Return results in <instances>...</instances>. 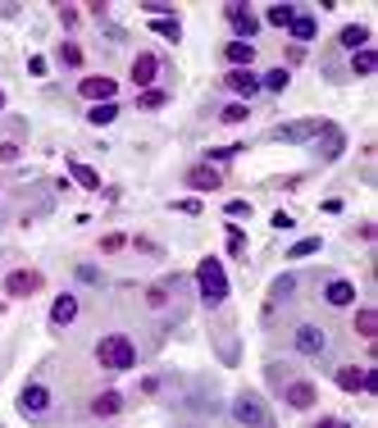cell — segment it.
<instances>
[{"mask_svg":"<svg viewBox=\"0 0 378 428\" xmlns=\"http://www.w3.org/2000/svg\"><path fill=\"white\" fill-rule=\"evenodd\" d=\"M96 360H101V369H132L137 365V346L123 333H110V337L96 342Z\"/></svg>","mask_w":378,"mask_h":428,"instance_id":"6da1fadb","label":"cell"},{"mask_svg":"<svg viewBox=\"0 0 378 428\" xmlns=\"http://www.w3.org/2000/svg\"><path fill=\"white\" fill-rule=\"evenodd\" d=\"M196 283H201V296H206L210 306H219V301L228 296V274H224V265H219L215 256H206L196 265Z\"/></svg>","mask_w":378,"mask_h":428,"instance_id":"7a4b0ae2","label":"cell"},{"mask_svg":"<svg viewBox=\"0 0 378 428\" xmlns=\"http://www.w3.org/2000/svg\"><path fill=\"white\" fill-rule=\"evenodd\" d=\"M232 420L246 424V428H269V405L260 401L256 392H241L237 401H232Z\"/></svg>","mask_w":378,"mask_h":428,"instance_id":"3957f363","label":"cell"},{"mask_svg":"<svg viewBox=\"0 0 378 428\" xmlns=\"http://www.w3.org/2000/svg\"><path fill=\"white\" fill-rule=\"evenodd\" d=\"M324 128H328V119H296V123H278L274 137L278 141H310V137H319Z\"/></svg>","mask_w":378,"mask_h":428,"instance_id":"277c9868","label":"cell"},{"mask_svg":"<svg viewBox=\"0 0 378 428\" xmlns=\"http://www.w3.org/2000/svg\"><path fill=\"white\" fill-rule=\"evenodd\" d=\"M18 410H23V415H46V410H51V387L27 383L23 392H18Z\"/></svg>","mask_w":378,"mask_h":428,"instance_id":"5b68a950","label":"cell"},{"mask_svg":"<svg viewBox=\"0 0 378 428\" xmlns=\"http://www.w3.org/2000/svg\"><path fill=\"white\" fill-rule=\"evenodd\" d=\"M5 291L9 296H37V291H42V274H37V269H14V274L5 278Z\"/></svg>","mask_w":378,"mask_h":428,"instance_id":"8992f818","label":"cell"},{"mask_svg":"<svg viewBox=\"0 0 378 428\" xmlns=\"http://www.w3.org/2000/svg\"><path fill=\"white\" fill-rule=\"evenodd\" d=\"M114 92H119L114 77H82V87H77V96H82V101H96V105L114 101Z\"/></svg>","mask_w":378,"mask_h":428,"instance_id":"52a82bcc","label":"cell"},{"mask_svg":"<svg viewBox=\"0 0 378 428\" xmlns=\"http://www.w3.org/2000/svg\"><path fill=\"white\" fill-rule=\"evenodd\" d=\"M224 18L232 23V32H237L241 42H246V37H256V32H260V18L251 14L246 5H228V9H224Z\"/></svg>","mask_w":378,"mask_h":428,"instance_id":"ba28073f","label":"cell"},{"mask_svg":"<svg viewBox=\"0 0 378 428\" xmlns=\"http://www.w3.org/2000/svg\"><path fill=\"white\" fill-rule=\"evenodd\" d=\"M324 346H328L324 328H315V324H301V328H296V351H301V355H324Z\"/></svg>","mask_w":378,"mask_h":428,"instance_id":"9c48e42d","label":"cell"},{"mask_svg":"<svg viewBox=\"0 0 378 428\" xmlns=\"http://www.w3.org/2000/svg\"><path fill=\"white\" fill-rule=\"evenodd\" d=\"M187 187H196V191H215V187H224V173H219L215 164H196V169H187Z\"/></svg>","mask_w":378,"mask_h":428,"instance_id":"30bf717a","label":"cell"},{"mask_svg":"<svg viewBox=\"0 0 378 428\" xmlns=\"http://www.w3.org/2000/svg\"><path fill=\"white\" fill-rule=\"evenodd\" d=\"M155 73H160V55H137V60H132V82L141 87V92H146V87L155 82Z\"/></svg>","mask_w":378,"mask_h":428,"instance_id":"8fae6325","label":"cell"},{"mask_svg":"<svg viewBox=\"0 0 378 428\" xmlns=\"http://www.w3.org/2000/svg\"><path fill=\"white\" fill-rule=\"evenodd\" d=\"M319 160H337V155H342V146H346V137H342V128H333V123H328L324 132H319Z\"/></svg>","mask_w":378,"mask_h":428,"instance_id":"7c38bea8","label":"cell"},{"mask_svg":"<svg viewBox=\"0 0 378 428\" xmlns=\"http://www.w3.org/2000/svg\"><path fill=\"white\" fill-rule=\"evenodd\" d=\"M77 319V296H69V291H64V296H55V306H51V324H73Z\"/></svg>","mask_w":378,"mask_h":428,"instance_id":"4fadbf2b","label":"cell"},{"mask_svg":"<svg viewBox=\"0 0 378 428\" xmlns=\"http://www.w3.org/2000/svg\"><path fill=\"white\" fill-rule=\"evenodd\" d=\"M224 82H228L237 96H256V92H260V77L251 73V69H232V73L224 77Z\"/></svg>","mask_w":378,"mask_h":428,"instance_id":"5bb4252c","label":"cell"},{"mask_svg":"<svg viewBox=\"0 0 378 428\" xmlns=\"http://www.w3.org/2000/svg\"><path fill=\"white\" fill-rule=\"evenodd\" d=\"M324 301H328V306H351V301H355V287L346 283V278H333V283L324 287Z\"/></svg>","mask_w":378,"mask_h":428,"instance_id":"9a60e30c","label":"cell"},{"mask_svg":"<svg viewBox=\"0 0 378 428\" xmlns=\"http://www.w3.org/2000/svg\"><path fill=\"white\" fill-rule=\"evenodd\" d=\"M337 42H342L346 51H365V46H370V27H365V23H346Z\"/></svg>","mask_w":378,"mask_h":428,"instance_id":"2e32d148","label":"cell"},{"mask_svg":"<svg viewBox=\"0 0 378 428\" xmlns=\"http://www.w3.org/2000/svg\"><path fill=\"white\" fill-rule=\"evenodd\" d=\"M119 410H123V396H119V392H101V396L92 401V415H96V420H110V415H119Z\"/></svg>","mask_w":378,"mask_h":428,"instance_id":"e0dca14e","label":"cell"},{"mask_svg":"<svg viewBox=\"0 0 378 428\" xmlns=\"http://www.w3.org/2000/svg\"><path fill=\"white\" fill-rule=\"evenodd\" d=\"M287 405L310 410V405H315V383H287Z\"/></svg>","mask_w":378,"mask_h":428,"instance_id":"ac0fdd59","label":"cell"},{"mask_svg":"<svg viewBox=\"0 0 378 428\" xmlns=\"http://www.w3.org/2000/svg\"><path fill=\"white\" fill-rule=\"evenodd\" d=\"M224 60H228V64H237V69H246V64H256V51H251L246 42H228Z\"/></svg>","mask_w":378,"mask_h":428,"instance_id":"d6986e66","label":"cell"},{"mask_svg":"<svg viewBox=\"0 0 378 428\" xmlns=\"http://www.w3.org/2000/svg\"><path fill=\"white\" fill-rule=\"evenodd\" d=\"M287 27H292L296 46H301V42H310V37H315V18H310V14H292V23H287Z\"/></svg>","mask_w":378,"mask_h":428,"instance_id":"ffe728a7","label":"cell"},{"mask_svg":"<svg viewBox=\"0 0 378 428\" xmlns=\"http://www.w3.org/2000/svg\"><path fill=\"white\" fill-rule=\"evenodd\" d=\"M337 387H342V392H360V387H365V374H360V369H351V365L337 369Z\"/></svg>","mask_w":378,"mask_h":428,"instance_id":"44dd1931","label":"cell"},{"mask_svg":"<svg viewBox=\"0 0 378 428\" xmlns=\"http://www.w3.org/2000/svg\"><path fill=\"white\" fill-rule=\"evenodd\" d=\"M87 119H92L96 128H105V123H114V119H119V105H114V101H105V105H92V114H87Z\"/></svg>","mask_w":378,"mask_h":428,"instance_id":"7402d4cb","label":"cell"},{"mask_svg":"<svg viewBox=\"0 0 378 428\" xmlns=\"http://www.w3.org/2000/svg\"><path fill=\"white\" fill-rule=\"evenodd\" d=\"M355 333H360V337L378 333V310H355Z\"/></svg>","mask_w":378,"mask_h":428,"instance_id":"603a6c76","label":"cell"},{"mask_svg":"<svg viewBox=\"0 0 378 428\" xmlns=\"http://www.w3.org/2000/svg\"><path fill=\"white\" fill-rule=\"evenodd\" d=\"M351 69L360 73V77H370L374 69H378V55L370 51V46H365V51H355V60H351Z\"/></svg>","mask_w":378,"mask_h":428,"instance_id":"cb8c5ba5","label":"cell"},{"mask_svg":"<svg viewBox=\"0 0 378 428\" xmlns=\"http://www.w3.org/2000/svg\"><path fill=\"white\" fill-rule=\"evenodd\" d=\"M151 27L164 37V42H182V27H178V18H173V14H169V18H155Z\"/></svg>","mask_w":378,"mask_h":428,"instance_id":"d4e9b609","label":"cell"},{"mask_svg":"<svg viewBox=\"0 0 378 428\" xmlns=\"http://www.w3.org/2000/svg\"><path fill=\"white\" fill-rule=\"evenodd\" d=\"M319 246H324V241H319V237H301V241H296V246H287V256H292V260H305V256H315Z\"/></svg>","mask_w":378,"mask_h":428,"instance_id":"484cf974","label":"cell"},{"mask_svg":"<svg viewBox=\"0 0 378 428\" xmlns=\"http://www.w3.org/2000/svg\"><path fill=\"white\" fill-rule=\"evenodd\" d=\"M164 101H169V96H164V92H160V87H146V92H141V96H137V105H141V110H160V105H164Z\"/></svg>","mask_w":378,"mask_h":428,"instance_id":"4316f807","label":"cell"},{"mask_svg":"<svg viewBox=\"0 0 378 428\" xmlns=\"http://www.w3.org/2000/svg\"><path fill=\"white\" fill-rule=\"evenodd\" d=\"M60 60L69 64V69H77V64H82V46H77V42H64V46H60Z\"/></svg>","mask_w":378,"mask_h":428,"instance_id":"83f0119b","label":"cell"},{"mask_svg":"<svg viewBox=\"0 0 378 428\" xmlns=\"http://www.w3.org/2000/svg\"><path fill=\"white\" fill-rule=\"evenodd\" d=\"M260 87H265V92H283V87H287V69H269Z\"/></svg>","mask_w":378,"mask_h":428,"instance_id":"f1b7e54d","label":"cell"},{"mask_svg":"<svg viewBox=\"0 0 378 428\" xmlns=\"http://www.w3.org/2000/svg\"><path fill=\"white\" fill-rule=\"evenodd\" d=\"M123 246H128V237H123V232H105V237H101V251H105V256H114V251H123Z\"/></svg>","mask_w":378,"mask_h":428,"instance_id":"f546056e","label":"cell"},{"mask_svg":"<svg viewBox=\"0 0 378 428\" xmlns=\"http://www.w3.org/2000/svg\"><path fill=\"white\" fill-rule=\"evenodd\" d=\"M73 178L82 182V187H101V178H96V169H87V164H77V160H73Z\"/></svg>","mask_w":378,"mask_h":428,"instance_id":"4dcf8cb0","label":"cell"},{"mask_svg":"<svg viewBox=\"0 0 378 428\" xmlns=\"http://www.w3.org/2000/svg\"><path fill=\"white\" fill-rule=\"evenodd\" d=\"M287 23H292V9H287V5H274V9H269V27H287Z\"/></svg>","mask_w":378,"mask_h":428,"instance_id":"1f68e13d","label":"cell"},{"mask_svg":"<svg viewBox=\"0 0 378 428\" xmlns=\"http://www.w3.org/2000/svg\"><path fill=\"white\" fill-rule=\"evenodd\" d=\"M241 246H246V232L228 223V251H232V256H241Z\"/></svg>","mask_w":378,"mask_h":428,"instance_id":"d6a6232c","label":"cell"},{"mask_svg":"<svg viewBox=\"0 0 378 428\" xmlns=\"http://www.w3.org/2000/svg\"><path fill=\"white\" fill-rule=\"evenodd\" d=\"M246 119V105H224V123H241Z\"/></svg>","mask_w":378,"mask_h":428,"instance_id":"836d02e7","label":"cell"},{"mask_svg":"<svg viewBox=\"0 0 378 428\" xmlns=\"http://www.w3.org/2000/svg\"><path fill=\"white\" fill-rule=\"evenodd\" d=\"M169 210H178V214H201V210H206V206H201V201H173Z\"/></svg>","mask_w":378,"mask_h":428,"instance_id":"e575fe53","label":"cell"},{"mask_svg":"<svg viewBox=\"0 0 378 428\" xmlns=\"http://www.w3.org/2000/svg\"><path fill=\"white\" fill-rule=\"evenodd\" d=\"M246 214H251L246 201H228V219H246Z\"/></svg>","mask_w":378,"mask_h":428,"instance_id":"d590c367","label":"cell"},{"mask_svg":"<svg viewBox=\"0 0 378 428\" xmlns=\"http://www.w3.org/2000/svg\"><path fill=\"white\" fill-rule=\"evenodd\" d=\"M60 23L64 27H77V9L73 5H60Z\"/></svg>","mask_w":378,"mask_h":428,"instance_id":"8d00e7d4","label":"cell"},{"mask_svg":"<svg viewBox=\"0 0 378 428\" xmlns=\"http://www.w3.org/2000/svg\"><path fill=\"white\" fill-rule=\"evenodd\" d=\"M132 246H137V251H141V256H155V251H160V246H155V241H151V237H132Z\"/></svg>","mask_w":378,"mask_h":428,"instance_id":"74e56055","label":"cell"},{"mask_svg":"<svg viewBox=\"0 0 378 428\" xmlns=\"http://www.w3.org/2000/svg\"><path fill=\"white\" fill-rule=\"evenodd\" d=\"M77 278H82V283H101V274H96L92 265H77Z\"/></svg>","mask_w":378,"mask_h":428,"instance_id":"f35d334b","label":"cell"},{"mask_svg":"<svg viewBox=\"0 0 378 428\" xmlns=\"http://www.w3.org/2000/svg\"><path fill=\"white\" fill-rule=\"evenodd\" d=\"M301 60H305V46L292 42V46H287V64H301Z\"/></svg>","mask_w":378,"mask_h":428,"instance_id":"ab89813d","label":"cell"},{"mask_svg":"<svg viewBox=\"0 0 378 428\" xmlns=\"http://www.w3.org/2000/svg\"><path fill=\"white\" fill-rule=\"evenodd\" d=\"M292 287H296V278H278V287H274V296H292Z\"/></svg>","mask_w":378,"mask_h":428,"instance_id":"60d3db41","label":"cell"},{"mask_svg":"<svg viewBox=\"0 0 378 428\" xmlns=\"http://www.w3.org/2000/svg\"><path fill=\"white\" fill-rule=\"evenodd\" d=\"M146 301H151V306H164V301H169V291H164V287H151Z\"/></svg>","mask_w":378,"mask_h":428,"instance_id":"b9f144b4","label":"cell"},{"mask_svg":"<svg viewBox=\"0 0 378 428\" xmlns=\"http://www.w3.org/2000/svg\"><path fill=\"white\" fill-rule=\"evenodd\" d=\"M315 428H342V424H337V420H319Z\"/></svg>","mask_w":378,"mask_h":428,"instance_id":"7bdbcfd3","label":"cell"},{"mask_svg":"<svg viewBox=\"0 0 378 428\" xmlns=\"http://www.w3.org/2000/svg\"><path fill=\"white\" fill-rule=\"evenodd\" d=\"M0 110H5V96H0Z\"/></svg>","mask_w":378,"mask_h":428,"instance_id":"ee69618b","label":"cell"},{"mask_svg":"<svg viewBox=\"0 0 378 428\" xmlns=\"http://www.w3.org/2000/svg\"><path fill=\"white\" fill-rule=\"evenodd\" d=\"M342 428H346V424H342Z\"/></svg>","mask_w":378,"mask_h":428,"instance_id":"f6af8a7d","label":"cell"}]
</instances>
